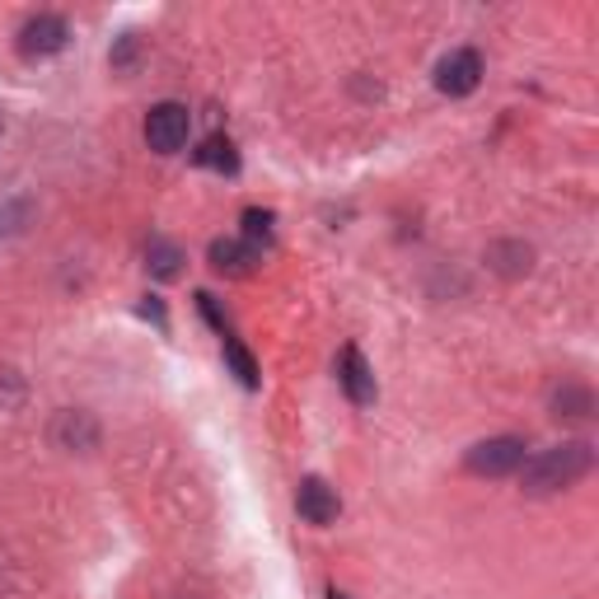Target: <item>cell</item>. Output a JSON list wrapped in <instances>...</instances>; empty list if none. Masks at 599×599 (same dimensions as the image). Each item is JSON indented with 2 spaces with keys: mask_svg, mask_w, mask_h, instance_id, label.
Segmentation results:
<instances>
[{
  "mask_svg": "<svg viewBox=\"0 0 599 599\" xmlns=\"http://www.w3.org/2000/svg\"><path fill=\"white\" fill-rule=\"evenodd\" d=\"M590 468H595V450L586 445V440H567V445L539 450L534 460H524V478H520V487L530 491V497H553V491L576 487Z\"/></svg>",
  "mask_w": 599,
  "mask_h": 599,
  "instance_id": "cell-1",
  "label": "cell"
},
{
  "mask_svg": "<svg viewBox=\"0 0 599 599\" xmlns=\"http://www.w3.org/2000/svg\"><path fill=\"white\" fill-rule=\"evenodd\" d=\"M468 473H478V478H506V473H516L524 464V440L520 436H491V440H478L468 454H464Z\"/></svg>",
  "mask_w": 599,
  "mask_h": 599,
  "instance_id": "cell-2",
  "label": "cell"
},
{
  "mask_svg": "<svg viewBox=\"0 0 599 599\" xmlns=\"http://www.w3.org/2000/svg\"><path fill=\"white\" fill-rule=\"evenodd\" d=\"M188 132H192V113L183 103H155L150 117H146V146L155 155H173L188 146Z\"/></svg>",
  "mask_w": 599,
  "mask_h": 599,
  "instance_id": "cell-3",
  "label": "cell"
},
{
  "mask_svg": "<svg viewBox=\"0 0 599 599\" xmlns=\"http://www.w3.org/2000/svg\"><path fill=\"white\" fill-rule=\"evenodd\" d=\"M478 80H483V57L473 47H454L450 57L436 66V90L450 94V99L473 94V90H478Z\"/></svg>",
  "mask_w": 599,
  "mask_h": 599,
  "instance_id": "cell-4",
  "label": "cell"
},
{
  "mask_svg": "<svg viewBox=\"0 0 599 599\" xmlns=\"http://www.w3.org/2000/svg\"><path fill=\"white\" fill-rule=\"evenodd\" d=\"M66 43H70V24L61 20V14H33V20L20 29L24 57H57Z\"/></svg>",
  "mask_w": 599,
  "mask_h": 599,
  "instance_id": "cell-5",
  "label": "cell"
},
{
  "mask_svg": "<svg viewBox=\"0 0 599 599\" xmlns=\"http://www.w3.org/2000/svg\"><path fill=\"white\" fill-rule=\"evenodd\" d=\"M338 384H342V394L357 403V408H370V403L380 398V384H375V370H370V361L361 357L357 347H347L342 357H338Z\"/></svg>",
  "mask_w": 599,
  "mask_h": 599,
  "instance_id": "cell-6",
  "label": "cell"
},
{
  "mask_svg": "<svg viewBox=\"0 0 599 599\" xmlns=\"http://www.w3.org/2000/svg\"><path fill=\"white\" fill-rule=\"evenodd\" d=\"M295 510H300V520H309V524H332L338 520V510H342V501H338V491H332L324 478H305L300 483V491H295Z\"/></svg>",
  "mask_w": 599,
  "mask_h": 599,
  "instance_id": "cell-7",
  "label": "cell"
},
{
  "mask_svg": "<svg viewBox=\"0 0 599 599\" xmlns=\"http://www.w3.org/2000/svg\"><path fill=\"white\" fill-rule=\"evenodd\" d=\"M258 262V249H249L244 239H216L211 244V268L225 276H249Z\"/></svg>",
  "mask_w": 599,
  "mask_h": 599,
  "instance_id": "cell-8",
  "label": "cell"
},
{
  "mask_svg": "<svg viewBox=\"0 0 599 599\" xmlns=\"http://www.w3.org/2000/svg\"><path fill=\"white\" fill-rule=\"evenodd\" d=\"M487 262L501 276H524V272H530V262H534V249H530V244H491Z\"/></svg>",
  "mask_w": 599,
  "mask_h": 599,
  "instance_id": "cell-9",
  "label": "cell"
},
{
  "mask_svg": "<svg viewBox=\"0 0 599 599\" xmlns=\"http://www.w3.org/2000/svg\"><path fill=\"white\" fill-rule=\"evenodd\" d=\"M202 169H216V173H235L239 169V155H235V140L230 136H206L202 150L192 155Z\"/></svg>",
  "mask_w": 599,
  "mask_h": 599,
  "instance_id": "cell-10",
  "label": "cell"
},
{
  "mask_svg": "<svg viewBox=\"0 0 599 599\" xmlns=\"http://www.w3.org/2000/svg\"><path fill=\"white\" fill-rule=\"evenodd\" d=\"M179 262H183L179 244H169V239H150V249H146V268H150L155 281H173V276H179Z\"/></svg>",
  "mask_w": 599,
  "mask_h": 599,
  "instance_id": "cell-11",
  "label": "cell"
},
{
  "mask_svg": "<svg viewBox=\"0 0 599 599\" xmlns=\"http://www.w3.org/2000/svg\"><path fill=\"white\" fill-rule=\"evenodd\" d=\"M590 408H595V398H590V389H580V384H562L553 394V417L580 421V417H590Z\"/></svg>",
  "mask_w": 599,
  "mask_h": 599,
  "instance_id": "cell-12",
  "label": "cell"
},
{
  "mask_svg": "<svg viewBox=\"0 0 599 599\" xmlns=\"http://www.w3.org/2000/svg\"><path fill=\"white\" fill-rule=\"evenodd\" d=\"M225 361H230V370H235V380L244 384V389H258V361L249 357V347H244L239 338H230V332H225Z\"/></svg>",
  "mask_w": 599,
  "mask_h": 599,
  "instance_id": "cell-13",
  "label": "cell"
},
{
  "mask_svg": "<svg viewBox=\"0 0 599 599\" xmlns=\"http://www.w3.org/2000/svg\"><path fill=\"white\" fill-rule=\"evenodd\" d=\"M272 225H276L272 211L249 206V211H244V244H249V249H258V244H272V235H276Z\"/></svg>",
  "mask_w": 599,
  "mask_h": 599,
  "instance_id": "cell-14",
  "label": "cell"
},
{
  "mask_svg": "<svg viewBox=\"0 0 599 599\" xmlns=\"http://www.w3.org/2000/svg\"><path fill=\"white\" fill-rule=\"evenodd\" d=\"M197 305H202V314L211 319V328H216V332H225V314L216 309V295H211V291H197Z\"/></svg>",
  "mask_w": 599,
  "mask_h": 599,
  "instance_id": "cell-15",
  "label": "cell"
},
{
  "mask_svg": "<svg viewBox=\"0 0 599 599\" xmlns=\"http://www.w3.org/2000/svg\"><path fill=\"white\" fill-rule=\"evenodd\" d=\"M146 314H150V319L165 328V309H160V300H146Z\"/></svg>",
  "mask_w": 599,
  "mask_h": 599,
  "instance_id": "cell-16",
  "label": "cell"
},
{
  "mask_svg": "<svg viewBox=\"0 0 599 599\" xmlns=\"http://www.w3.org/2000/svg\"><path fill=\"white\" fill-rule=\"evenodd\" d=\"M328 599H347V595H342V590H338V586H332V590H328Z\"/></svg>",
  "mask_w": 599,
  "mask_h": 599,
  "instance_id": "cell-17",
  "label": "cell"
}]
</instances>
